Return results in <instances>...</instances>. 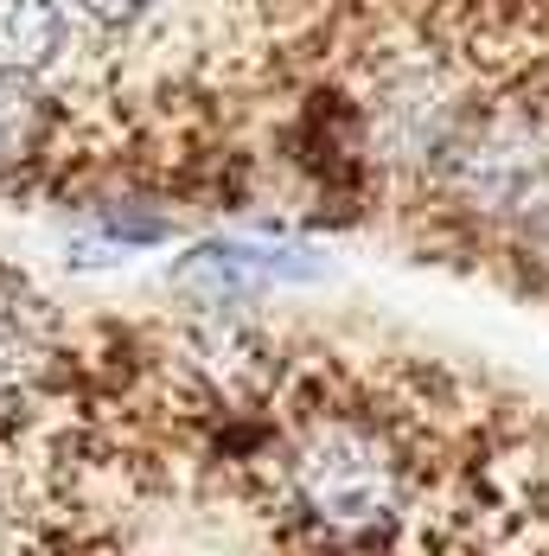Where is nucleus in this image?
Masks as SVG:
<instances>
[{
	"mask_svg": "<svg viewBox=\"0 0 549 556\" xmlns=\"http://www.w3.org/2000/svg\"><path fill=\"white\" fill-rule=\"evenodd\" d=\"M192 39L179 0H0V192L141 173Z\"/></svg>",
	"mask_w": 549,
	"mask_h": 556,
	"instance_id": "obj_1",
	"label": "nucleus"
},
{
	"mask_svg": "<svg viewBox=\"0 0 549 556\" xmlns=\"http://www.w3.org/2000/svg\"><path fill=\"white\" fill-rule=\"evenodd\" d=\"M269 486L281 525L320 556H378L409 525V454L384 422L320 409L274 435Z\"/></svg>",
	"mask_w": 549,
	"mask_h": 556,
	"instance_id": "obj_2",
	"label": "nucleus"
}]
</instances>
